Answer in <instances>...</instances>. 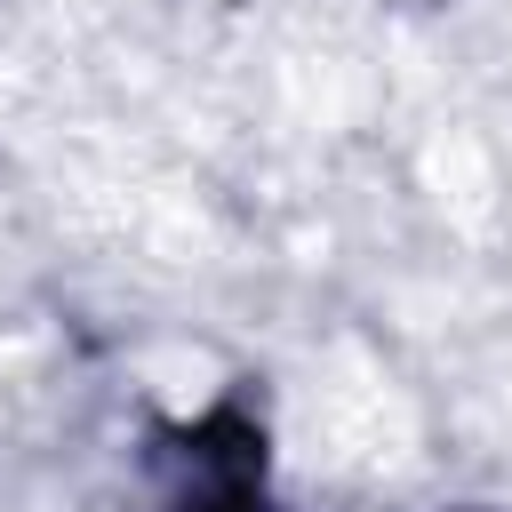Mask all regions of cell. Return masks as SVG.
I'll return each instance as SVG.
<instances>
[{"instance_id":"cell-1","label":"cell","mask_w":512,"mask_h":512,"mask_svg":"<svg viewBox=\"0 0 512 512\" xmlns=\"http://www.w3.org/2000/svg\"><path fill=\"white\" fill-rule=\"evenodd\" d=\"M192 512H264V504H256V488H248V480H224V488H216L208 504H192Z\"/></svg>"}]
</instances>
